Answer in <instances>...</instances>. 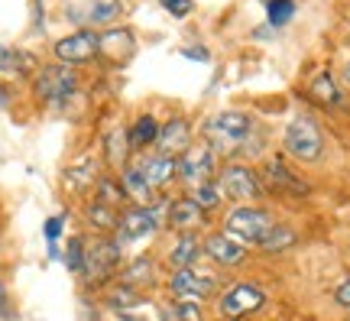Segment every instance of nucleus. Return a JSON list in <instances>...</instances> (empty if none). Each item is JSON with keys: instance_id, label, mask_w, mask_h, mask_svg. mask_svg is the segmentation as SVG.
I'll return each instance as SVG.
<instances>
[{"instance_id": "e433bc0d", "label": "nucleus", "mask_w": 350, "mask_h": 321, "mask_svg": "<svg viewBox=\"0 0 350 321\" xmlns=\"http://www.w3.org/2000/svg\"><path fill=\"white\" fill-rule=\"evenodd\" d=\"M159 315H163V321H178V311H175V302H163V305H159Z\"/></svg>"}, {"instance_id": "7ed1b4c3", "label": "nucleus", "mask_w": 350, "mask_h": 321, "mask_svg": "<svg viewBox=\"0 0 350 321\" xmlns=\"http://www.w3.org/2000/svg\"><path fill=\"white\" fill-rule=\"evenodd\" d=\"M273 227H275L273 214L256 208V205H237V208L224 218V234L237 237L240 244H256V247L269 237Z\"/></svg>"}, {"instance_id": "aec40b11", "label": "nucleus", "mask_w": 350, "mask_h": 321, "mask_svg": "<svg viewBox=\"0 0 350 321\" xmlns=\"http://www.w3.org/2000/svg\"><path fill=\"white\" fill-rule=\"evenodd\" d=\"M126 136H130V149L133 153H146L159 140V120L152 114H139L137 120H133V127L126 130Z\"/></svg>"}, {"instance_id": "a211bd4d", "label": "nucleus", "mask_w": 350, "mask_h": 321, "mask_svg": "<svg viewBox=\"0 0 350 321\" xmlns=\"http://www.w3.org/2000/svg\"><path fill=\"white\" fill-rule=\"evenodd\" d=\"M120 182H124V192L126 198H133L137 205H143V208H152L156 201H159V192L146 182V175L139 172V166H126V169H120Z\"/></svg>"}, {"instance_id": "f257e3e1", "label": "nucleus", "mask_w": 350, "mask_h": 321, "mask_svg": "<svg viewBox=\"0 0 350 321\" xmlns=\"http://www.w3.org/2000/svg\"><path fill=\"white\" fill-rule=\"evenodd\" d=\"M201 133H204V143L214 153H237V149L250 146L253 117L243 111H221L204 120Z\"/></svg>"}, {"instance_id": "4c0bfd02", "label": "nucleus", "mask_w": 350, "mask_h": 321, "mask_svg": "<svg viewBox=\"0 0 350 321\" xmlns=\"http://www.w3.org/2000/svg\"><path fill=\"white\" fill-rule=\"evenodd\" d=\"M182 55H188V59H201V62H208V49H182Z\"/></svg>"}, {"instance_id": "473e14b6", "label": "nucleus", "mask_w": 350, "mask_h": 321, "mask_svg": "<svg viewBox=\"0 0 350 321\" xmlns=\"http://www.w3.org/2000/svg\"><path fill=\"white\" fill-rule=\"evenodd\" d=\"M175 311H178V321H204L201 302H191V298H178V302H175Z\"/></svg>"}, {"instance_id": "f8f14e48", "label": "nucleus", "mask_w": 350, "mask_h": 321, "mask_svg": "<svg viewBox=\"0 0 350 321\" xmlns=\"http://www.w3.org/2000/svg\"><path fill=\"white\" fill-rule=\"evenodd\" d=\"M201 250H204V257L214 259L217 266H240V263L247 259V244H240L237 237L224 234V231L204 237Z\"/></svg>"}, {"instance_id": "72a5a7b5", "label": "nucleus", "mask_w": 350, "mask_h": 321, "mask_svg": "<svg viewBox=\"0 0 350 321\" xmlns=\"http://www.w3.org/2000/svg\"><path fill=\"white\" fill-rule=\"evenodd\" d=\"M159 3H163V10H169L172 16H178V20H182V16H188V13H191V7H195L191 0H159Z\"/></svg>"}, {"instance_id": "20e7f679", "label": "nucleus", "mask_w": 350, "mask_h": 321, "mask_svg": "<svg viewBox=\"0 0 350 321\" xmlns=\"http://www.w3.org/2000/svg\"><path fill=\"white\" fill-rule=\"evenodd\" d=\"M33 91L42 104L49 107H62L65 101H72V94L78 91V75L68 65H46L39 68L33 78Z\"/></svg>"}, {"instance_id": "bb28decb", "label": "nucleus", "mask_w": 350, "mask_h": 321, "mask_svg": "<svg viewBox=\"0 0 350 321\" xmlns=\"http://www.w3.org/2000/svg\"><path fill=\"white\" fill-rule=\"evenodd\" d=\"M0 68H3V72H29V68H36V59H33L29 52L0 46Z\"/></svg>"}, {"instance_id": "c85d7f7f", "label": "nucleus", "mask_w": 350, "mask_h": 321, "mask_svg": "<svg viewBox=\"0 0 350 321\" xmlns=\"http://www.w3.org/2000/svg\"><path fill=\"white\" fill-rule=\"evenodd\" d=\"M191 201L198 205L201 211H214V208H221V201H224V195H221V188H217V182H204V185L198 188H191Z\"/></svg>"}, {"instance_id": "4be33fe9", "label": "nucleus", "mask_w": 350, "mask_h": 321, "mask_svg": "<svg viewBox=\"0 0 350 321\" xmlns=\"http://www.w3.org/2000/svg\"><path fill=\"white\" fill-rule=\"evenodd\" d=\"M133 149H130V136H126L124 127H117V130H111V136L104 140V159H107V166L111 169H126V156H130Z\"/></svg>"}, {"instance_id": "0eeeda50", "label": "nucleus", "mask_w": 350, "mask_h": 321, "mask_svg": "<svg viewBox=\"0 0 350 321\" xmlns=\"http://www.w3.org/2000/svg\"><path fill=\"white\" fill-rule=\"evenodd\" d=\"M214 172H217V153H214L208 143H198V146L191 143V146L178 156V179H182L188 188L214 182Z\"/></svg>"}, {"instance_id": "ddd939ff", "label": "nucleus", "mask_w": 350, "mask_h": 321, "mask_svg": "<svg viewBox=\"0 0 350 321\" xmlns=\"http://www.w3.org/2000/svg\"><path fill=\"white\" fill-rule=\"evenodd\" d=\"M165 224L172 227L175 234H198L201 227L208 224V211H201L191 198H178V201L169 205Z\"/></svg>"}, {"instance_id": "6e6552de", "label": "nucleus", "mask_w": 350, "mask_h": 321, "mask_svg": "<svg viewBox=\"0 0 350 321\" xmlns=\"http://www.w3.org/2000/svg\"><path fill=\"white\" fill-rule=\"evenodd\" d=\"M262 305H266V292H262L260 285H253V283L230 285L224 296L217 298V311H221L224 318H243V315L260 311Z\"/></svg>"}, {"instance_id": "a878e982", "label": "nucleus", "mask_w": 350, "mask_h": 321, "mask_svg": "<svg viewBox=\"0 0 350 321\" xmlns=\"http://www.w3.org/2000/svg\"><path fill=\"white\" fill-rule=\"evenodd\" d=\"M152 272H156V263H152L150 257H137L130 266H124V272H120V283H126V285H146V283H152Z\"/></svg>"}, {"instance_id": "393cba45", "label": "nucleus", "mask_w": 350, "mask_h": 321, "mask_svg": "<svg viewBox=\"0 0 350 321\" xmlns=\"http://www.w3.org/2000/svg\"><path fill=\"white\" fill-rule=\"evenodd\" d=\"M98 179L100 175L94 172V162L85 159V162H78V166H72V169L65 172V188H72V192H88V188H94Z\"/></svg>"}, {"instance_id": "a19ab883", "label": "nucleus", "mask_w": 350, "mask_h": 321, "mask_svg": "<svg viewBox=\"0 0 350 321\" xmlns=\"http://www.w3.org/2000/svg\"><path fill=\"white\" fill-rule=\"evenodd\" d=\"M344 81L350 85V65H344Z\"/></svg>"}, {"instance_id": "c756f323", "label": "nucleus", "mask_w": 350, "mask_h": 321, "mask_svg": "<svg viewBox=\"0 0 350 321\" xmlns=\"http://www.w3.org/2000/svg\"><path fill=\"white\" fill-rule=\"evenodd\" d=\"M107 302H111L113 309H137L143 298H139V289L120 283V285H113L111 292H107Z\"/></svg>"}, {"instance_id": "7c9ffc66", "label": "nucleus", "mask_w": 350, "mask_h": 321, "mask_svg": "<svg viewBox=\"0 0 350 321\" xmlns=\"http://www.w3.org/2000/svg\"><path fill=\"white\" fill-rule=\"evenodd\" d=\"M85 240L81 237H72L68 240V247H65V253H62V263H65V270L68 272H81L85 270Z\"/></svg>"}, {"instance_id": "2f4dec72", "label": "nucleus", "mask_w": 350, "mask_h": 321, "mask_svg": "<svg viewBox=\"0 0 350 321\" xmlns=\"http://www.w3.org/2000/svg\"><path fill=\"white\" fill-rule=\"evenodd\" d=\"M266 16L273 26H286L295 16V0H269L266 3Z\"/></svg>"}, {"instance_id": "9d476101", "label": "nucleus", "mask_w": 350, "mask_h": 321, "mask_svg": "<svg viewBox=\"0 0 350 321\" xmlns=\"http://www.w3.org/2000/svg\"><path fill=\"white\" fill-rule=\"evenodd\" d=\"M169 292H172L175 298L204 302V298H211L214 292H217V279L198 272L195 266H188V270H172V276H169Z\"/></svg>"}, {"instance_id": "5701e85b", "label": "nucleus", "mask_w": 350, "mask_h": 321, "mask_svg": "<svg viewBox=\"0 0 350 321\" xmlns=\"http://www.w3.org/2000/svg\"><path fill=\"white\" fill-rule=\"evenodd\" d=\"M308 98L318 101V104H325V107H338L340 104V91L334 85V78L327 72H318L312 78V85H308Z\"/></svg>"}, {"instance_id": "1a4fd4ad", "label": "nucleus", "mask_w": 350, "mask_h": 321, "mask_svg": "<svg viewBox=\"0 0 350 321\" xmlns=\"http://www.w3.org/2000/svg\"><path fill=\"white\" fill-rule=\"evenodd\" d=\"M156 231H159V218H156V211L143 208V205H133V208H124L113 237H117V244H120V247H126V244H133V240L152 237Z\"/></svg>"}, {"instance_id": "ea45409f", "label": "nucleus", "mask_w": 350, "mask_h": 321, "mask_svg": "<svg viewBox=\"0 0 350 321\" xmlns=\"http://www.w3.org/2000/svg\"><path fill=\"white\" fill-rule=\"evenodd\" d=\"M0 321H20V318H16L10 309H3V311H0Z\"/></svg>"}, {"instance_id": "4468645a", "label": "nucleus", "mask_w": 350, "mask_h": 321, "mask_svg": "<svg viewBox=\"0 0 350 321\" xmlns=\"http://www.w3.org/2000/svg\"><path fill=\"white\" fill-rule=\"evenodd\" d=\"M188 146H191V124H188L185 117H172L169 124L159 127V140H156V153L159 156L178 159Z\"/></svg>"}, {"instance_id": "f704fd0d", "label": "nucleus", "mask_w": 350, "mask_h": 321, "mask_svg": "<svg viewBox=\"0 0 350 321\" xmlns=\"http://www.w3.org/2000/svg\"><path fill=\"white\" fill-rule=\"evenodd\" d=\"M42 234H46V240H49V244H55V240H59V234H62V218H49V221L42 224Z\"/></svg>"}, {"instance_id": "cd10ccee", "label": "nucleus", "mask_w": 350, "mask_h": 321, "mask_svg": "<svg viewBox=\"0 0 350 321\" xmlns=\"http://www.w3.org/2000/svg\"><path fill=\"white\" fill-rule=\"evenodd\" d=\"M295 244V231L288 227V224H275L273 231H269V237L260 244V250H266V253H282V250H288Z\"/></svg>"}, {"instance_id": "f03ea898", "label": "nucleus", "mask_w": 350, "mask_h": 321, "mask_svg": "<svg viewBox=\"0 0 350 321\" xmlns=\"http://www.w3.org/2000/svg\"><path fill=\"white\" fill-rule=\"evenodd\" d=\"M282 146L292 159L299 162H318L321 159V153H325V133H321V127L314 117L308 114H299V117H292L286 127V133H282Z\"/></svg>"}, {"instance_id": "2eb2a0df", "label": "nucleus", "mask_w": 350, "mask_h": 321, "mask_svg": "<svg viewBox=\"0 0 350 321\" xmlns=\"http://www.w3.org/2000/svg\"><path fill=\"white\" fill-rule=\"evenodd\" d=\"M262 179H266V185L273 188V192H279V195H299V198L308 195V185H305L279 156H273V159L262 166Z\"/></svg>"}, {"instance_id": "79ce46f5", "label": "nucleus", "mask_w": 350, "mask_h": 321, "mask_svg": "<svg viewBox=\"0 0 350 321\" xmlns=\"http://www.w3.org/2000/svg\"><path fill=\"white\" fill-rule=\"evenodd\" d=\"M0 94H3V91H0ZM0 101H3V98H0Z\"/></svg>"}, {"instance_id": "58836bf2", "label": "nucleus", "mask_w": 350, "mask_h": 321, "mask_svg": "<svg viewBox=\"0 0 350 321\" xmlns=\"http://www.w3.org/2000/svg\"><path fill=\"white\" fill-rule=\"evenodd\" d=\"M7 309V285H3V279H0V311Z\"/></svg>"}, {"instance_id": "6ab92c4d", "label": "nucleus", "mask_w": 350, "mask_h": 321, "mask_svg": "<svg viewBox=\"0 0 350 321\" xmlns=\"http://www.w3.org/2000/svg\"><path fill=\"white\" fill-rule=\"evenodd\" d=\"M169 266L172 270H188V266H195L201 257V240L198 234H175L172 247H169Z\"/></svg>"}, {"instance_id": "dca6fc26", "label": "nucleus", "mask_w": 350, "mask_h": 321, "mask_svg": "<svg viewBox=\"0 0 350 321\" xmlns=\"http://www.w3.org/2000/svg\"><path fill=\"white\" fill-rule=\"evenodd\" d=\"M117 16H124V3L120 0H88L81 7L68 10V20H78V23L88 26H111Z\"/></svg>"}, {"instance_id": "412c9836", "label": "nucleus", "mask_w": 350, "mask_h": 321, "mask_svg": "<svg viewBox=\"0 0 350 321\" xmlns=\"http://www.w3.org/2000/svg\"><path fill=\"white\" fill-rule=\"evenodd\" d=\"M85 221L91 224L94 231H100V234H113L117 224H120V211L111 208V205H104V201H98V198H88Z\"/></svg>"}, {"instance_id": "9b49d317", "label": "nucleus", "mask_w": 350, "mask_h": 321, "mask_svg": "<svg viewBox=\"0 0 350 321\" xmlns=\"http://www.w3.org/2000/svg\"><path fill=\"white\" fill-rule=\"evenodd\" d=\"M55 55L62 65H81L100 55V36L94 29H78L72 36H62L55 42Z\"/></svg>"}, {"instance_id": "c9c22d12", "label": "nucleus", "mask_w": 350, "mask_h": 321, "mask_svg": "<svg viewBox=\"0 0 350 321\" xmlns=\"http://www.w3.org/2000/svg\"><path fill=\"white\" fill-rule=\"evenodd\" d=\"M334 302H338V305H344V309H350V276L338 285V289H334Z\"/></svg>"}, {"instance_id": "423d86ee", "label": "nucleus", "mask_w": 350, "mask_h": 321, "mask_svg": "<svg viewBox=\"0 0 350 321\" xmlns=\"http://www.w3.org/2000/svg\"><path fill=\"white\" fill-rule=\"evenodd\" d=\"M217 188H221V195L230 198V201H237V205H250V201H256V198L262 195L260 175L253 172L250 166H243V162L224 166V169L217 172Z\"/></svg>"}, {"instance_id": "f3484780", "label": "nucleus", "mask_w": 350, "mask_h": 321, "mask_svg": "<svg viewBox=\"0 0 350 321\" xmlns=\"http://www.w3.org/2000/svg\"><path fill=\"white\" fill-rule=\"evenodd\" d=\"M139 172L146 175V182L159 192V188H165L175 175H178V159H172V156H159V153H150V156H143V162H139Z\"/></svg>"}, {"instance_id": "b1692460", "label": "nucleus", "mask_w": 350, "mask_h": 321, "mask_svg": "<svg viewBox=\"0 0 350 321\" xmlns=\"http://www.w3.org/2000/svg\"><path fill=\"white\" fill-rule=\"evenodd\" d=\"M94 198L104 201V205H111V208H124L126 205V192H124V182H120V175L113 179V175H100L98 182H94Z\"/></svg>"}, {"instance_id": "37998d69", "label": "nucleus", "mask_w": 350, "mask_h": 321, "mask_svg": "<svg viewBox=\"0 0 350 321\" xmlns=\"http://www.w3.org/2000/svg\"><path fill=\"white\" fill-rule=\"evenodd\" d=\"M347 321H350V318H347Z\"/></svg>"}, {"instance_id": "39448f33", "label": "nucleus", "mask_w": 350, "mask_h": 321, "mask_svg": "<svg viewBox=\"0 0 350 321\" xmlns=\"http://www.w3.org/2000/svg\"><path fill=\"white\" fill-rule=\"evenodd\" d=\"M124 263V247L117 244V237H98L91 247L85 250V283H107L111 276H117Z\"/></svg>"}]
</instances>
